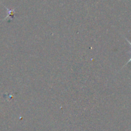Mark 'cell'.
Wrapping results in <instances>:
<instances>
[{
    "label": "cell",
    "instance_id": "6da1fadb",
    "mask_svg": "<svg viewBox=\"0 0 131 131\" xmlns=\"http://www.w3.org/2000/svg\"><path fill=\"white\" fill-rule=\"evenodd\" d=\"M126 40H127V42H129V43H130V46H131V42H130V41H129V40H128V39H127V38H126ZM130 62H131V58H130V60H129V61H128V62H127V63H130Z\"/></svg>",
    "mask_w": 131,
    "mask_h": 131
}]
</instances>
